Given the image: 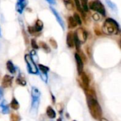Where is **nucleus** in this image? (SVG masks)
<instances>
[{
  "mask_svg": "<svg viewBox=\"0 0 121 121\" xmlns=\"http://www.w3.org/2000/svg\"><path fill=\"white\" fill-rule=\"evenodd\" d=\"M87 104L91 116L96 120L100 119L102 116V109L97 101V99L87 96Z\"/></svg>",
  "mask_w": 121,
  "mask_h": 121,
  "instance_id": "obj_1",
  "label": "nucleus"
},
{
  "mask_svg": "<svg viewBox=\"0 0 121 121\" xmlns=\"http://www.w3.org/2000/svg\"><path fill=\"white\" fill-rule=\"evenodd\" d=\"M103 31L106 35L118 34L120 32L119 24L113 18H107L103 26Z\"/></svg>",
  "mask_w": 121,
  "mask_h": 121,
  "instance_id": "obj_2",
  "label": "nucleus"
},
{
  "mask_svg": "<svg viewBox=\"0 0 121 121\" xmlns=\"http://www.w3.org/2000/svg\"><path fill=\"white\" fill-rule=\"evenodd\" d=\"M31 96H32V104H31V108L30 113L32 117H35L38 113V110L40 104V92L35 86L32 87L31 91Z\"/></svg>",
  "mask_w": 121,
  "mask_h": 121,
  "instance_id": "obj_3",
  "label": "nucleus"
},
{
  "mask_svg": "<svg viewBox=\"0 0 121 121\" xmlns=\"http://www.w3.org/2000/svg\"><path fill=\"white\" fill-rule=\"evenodd\" d=\"M89 8L90 9L95 11L99 13H101L102 16H106V9L105 7L104 6V4L101 3V1L100 0H94L91 1L89 4Z\"/></svg>",
  "mask_w": 121,
  "mask_h": 121,
  "instance_id": "obj_4",
  "label": "nucleus"
},
{
  "mask_svg": "<svg viewBox=\"0 0 121 121\" xmlns=\"http://www.w3.org/2000/svg\"><path fill=\"white\" fill-rule=\"evenodd\" d=\"M25 60L27 63L28 68L29 69V72L31 74H38V68H37V66H36L35 63L34 62L32 57L30 55H26Z\"/></svg>",
  "mask_w": 121,
  "mask_h": 121,
  "instance_id": "obj_5",
  "label": "nucleus"
},
{
  "mask_svg": "<svg viewBox=\"0 0 121 121\" xmlns=\"http://www.w3.org/2000/svg\"><path fill=\"white\" fill-rule=\"evenodd\" d=\"M80 43H85L87 39V33L82 28H79L74 32Z\"/></svg>",
  "mask_w": 121,
  "mask_h": 121,
  "instance_id": "obj_6",
  "label": "nucleus"
},
{
  "mask_svg": "<svg viewBox=\"0 0 121 121\" xmlns=\"http://www.w3.org/2000/svg\"><path fill=\"white\" fill-rule=\"evenodd\" d=\"M28 0H17L16 1V11L21 14L24 10V9L26 8V6L28 5Z\"/></svg>",
  "mask_w": 121,
  "mask_h": 121,
  "instance_id": "obj_7",
  "label": "nucleus"
},
{
  "mask_svg": "<svg viewBox=\"0 0 121 121\" xmlns=\"http://www.w3.org/2000/svg\"><path fill=\"white\" fill-rule=\"evenodd\" d=\"M74 57L75 60L77 62V71L78 74L80 75L82 72H83V69H84V62L80 57V55L78 53L74 54Z\"/></svg>",
  "mask_w": 121,
  "mask_h": 121,
  "instance_id": "obj_8",
  "label": "nucleus"
},
{
  "mask_svg": "<svg viewBox=\"0 0 121 121\" xmlns=\"http://www.w3.org/2000/svg\"><path fill=\"white\" fill-rule=\"evenodd\" d=\"M50 9H51V11H52L53 15L55 16V18H56L57 23L60 25V26L62 27V30H65V22L63 21V20H62V17L60 16V13H59L53 7H52V6H50Z\"/></svg>",
  "mask_w": 121,
  "mask_h": 121,
  "instance_id": "obj_9",
  "label": "nucleus"
},
{
  "mask_svg": "<svg viewBox=\"0 0 121 121\" xmlns=\"http://www.w3.org/2000/svg\"><path fill=\"white\" fill-rule=\"evenodd\" d=\"M12 80H13V77L6 74L2 79L1 86L4 88H8V87L11 86V85L12 84Z\"/></svg>",
  "mask_w": 121,
  "mask_h": 121,
  "instance_id": "obj_10",
  "label": "nucleus"
},
{
  "mask_svg": "<svg viewBox=\"0 0 121 121\" xmlns=\"http://www.w3.org/2000/svg\"><path fill=\"white\" fill-rule=\"evenodd\" d=\"M33 30H34L35 33L40 32L43 30V21L39 20V19H38L35 21V26H33Z\"/></svg>",
  "mask_w": 121,
  "mask_h": 121,
  "instance_id": "obj_11",
  "label": "nucleus"
},
{
  "mask_svg": "<svg viewBox=\"0 0 121 121\" xmlns=\"http://www.w3.org/2000/svg\"><path fill=\"white\" fill-rule=\"evenodd\" d=\"M80 76H81V79H82L83 85L84 86L85 88L87 89L89 87V79L88 76L84 72H82Z\"/></svg>",
  "mask_w": 121,
  "mask_h": 121,
  "instance_id": "obj_12",
  "label": "nucleus"
},
{
  "mask_svg": "<svg viewBox=\"0 0 121 121\" xmlns=\"http://www.w3.org/2000/svg\"><path fill=\"white\" fill-rule=\"evenodd\" d=\"M67 45L69 48L74 47V39H73V33L72 32H69L67 35Z\"/></svg>",
  "mask_w": 121,
  "mask_h": 121,
  "instance_id": "obj_13",
  "label": "nucleus"
},
{
  "mask_svg": "<svg viewBox=\"0 0 121 121\" xmlns=\"http://www.w3.org/2000/svg\"><path fill=\"white\" fill-rule=\"evenodd\" d=\"M46 113H47V116L51 119H53V118H55L56 117V113L51 106H48L47 108Z\"/></svg>",
  "mask_w": 121,
  "mask_h": 121,
  "instance_id": "obj_14",
  "label": "nucleus"
},
{
  "mask_svg": "<svg viewBox=\"0 0 121 121\" xmlns=\"http://www.w3.org/2000/svg\"><path fill=\"white\" fill-rule=\"evenodd\" d=\"M67 22H68V27H69V28H74L77 26L75 20L73 18V16H69L68 18H67Z\"/></svg>",
  "mask_w": 121,
  "mask_h": 121,
  "instance_id": "obj_15",
  "label": "nucleus"
},
{
  "mask_svg": "<svg viewBox=\"0 0 121 121\" xmlns=\"http://www.w3.org/2000/svg\"><path fill=\"white\" fill-rule=\"evenodd\" d=\"M73 39H74V45L76 47V49L79 51V49H80V46H81V43L80 41L79 40V39L77 38L75 33H73Z\"/></svg>",
  "mask_w": 121,
  "mask_h": 121,
  "instance_id": "obj_16",
  "label": "nucleus"
},
{
  "mask_svg": "<svg viewBox=\"0 0 121 121\" xmlns=\"http://www.w3.org/2000/svg\"><path fill=\"white\" fill-rule=\"evenodd\" d=\"M6 67H7V69L9 70V72L11 74H14L16 70H15V67L13 66V64L12 63L11 61H8L6 62Z\"/></svg>",
  "mask_w": 121,
  "mask_h": 121,
  "instance_id": "obj_17",
  "label": "nucleus"
},
{
  "mask_svg": "<svg viewBox=\"0 0 121 121\" xmlns=\"http://www.w3.org/2000/svg\"><path fill=\"white\" fill-rule=\"evenodd\" d=\"M10 105H11V108H13V110H18L19 108V107H20L18 102L17 101V100L15 98H13L12 99V101H11Z\"/></svg>",
  "mask_w": 121,
  "mask_h": 121,
  "instance_id": "obj_18",
  "label": "nucleus"
},
{
  "mask_svg": "<svg viewBox=\"0 0 121 121\" xmlns=\"http://www.w3.org/2000/svg\"><path fill=\"white\" fill-rule=\"evenodd\" d=\"M74 4H75V6L77 9V10L82 14V15H84V10L82 9V4L79 1V0H74Z\"/></svg>",
  "mask_w": 121,
  "mask_h": 121,
  "instance_id": "obj_19",
  "label": "nucleus"
},
{
  "mask_svg": "<svg viewBox=\"0 0 121 121\" xmlns=\"http://www.w3.org/2000/svg\"><path fill=\"white\" fill-rule=\"evenodd\" d=\"M106 2L107 5L108 6V7L110 9H111L113 11H117V6H116V5L113 1H111V0H106Z\"/></svg>",
  "mask_w": 121,
  "mask_h": 121,
  "instance_id": "obj_20",
  "label": "nucleus"
},
{
  "mask_svg": "<svg viewBox=\"0 0 121 121\" xmlns=\"http://www.w3.org/2000/svg\"><path fill=\"white\" fill-rule=\"evenodd\" d=\"M73 18H74V19L75 20V21H76V23H77V25H82V22L81 17H80V16H79L77 13H74Z\"/></svg>",
  "mask_w": 121,
  "mask_h": 121,
  "instance_id": "obj_21",
  "label": "nucleus"
},
{
  "mask_svg": "<svg viewBox=\"0 0 121 121\" xmlns=\"http://www.w3.org/2000/svg\"><path fill=\"white\" fill-rule=\"evenodd\" d=\"M16 83H17L18 84H19V85H21V86H26V82L25 79H24L23 77H21V76H19V77L17 78V79H16Z\"/></svg>",
  "mask_w": 121,
  "mask_h": 121,
  "instance_id": "obj_22",
  "label": "nucleus"
},
{
  "mask_svg": "<svg viewBox=\"0 0 121 121\" xmlns=\"http://www.w3.org/2000/svg\"><path fill=\"white\" fill-rule=\"evenodd\" d=\"M40 47L46 52H50V49L49 48V46L44 42H40Z\"/></svg>",
  "mask_w": 121,
  "mask_h": 121,
  "instance_id": "obj_23",
  "label": "nucleus"
},
{
  "mask_svg": "<svg viewBox=\"0 0 121 121\" xmlns=\"http://www.w3.org/2000/svg\"><path fill=\"white\" fill-rule=\"evenodd\" d=\"M38 67H39V69H40V70L43 73V74H47L48 73V72L49 71V67H46V66H45V65H38Z\"/></svg>",
  "mask_w": 121,
  "mask_h": 121,
  "instance_id": "obj_24",
  "label": "nucleus"
},
{
  "mask_svg": "<svg viewBox=\"0 0 121 121\" xmlns=\"http://www.w3.org/2000/svg\"><path fill=\"white\" fill-rule=\"evenodd\" d=\"M82 6L84 10V11H89V6L87 4V0H82Z\"/></svg>",
  "mask_w": 121,
  "mask_h": 121,
  "instance_id": "obj_25",
  "label": "nucleus"
},
{
  "mask_svg": "<svg viewBox=\"0 0 121 121\" xmlns=\"http://www.w3.org/2000/svg\"><path fill=\"white\" fill-rule=\"evenodd\" d=\"M20 116L16 113H11L10 116V121H20Z\"/></svg>",
  "mask_w": 121,
  "mask_h": 121,
  "instance_id": "obj_26",
  "label": "nucleus"
},
{
  "mask_svg": "<svg viewBox=\"0 0 121 121\" xmlns=\"http://www.w3.org/2000/svg\"><path fill=\"white\" fill-rule=\"evenodd\" d=\"M50 43L53 47V48H55V49H57V42H56V40L55 39L50 38Z\"/></svg>",
  "mask_w": 121,
  "mask_h": 121,
  "instance_id": "obj_27",
  "label": "nucleus"
},
{
  "mask_svg": "<svg viewBox=\"0 0 121 121\" xmlns=\"http://www.w3.org/2000/svg\"><path fill=\"white\" fill-rule=\"evenodd\" d=\"M31 46L35 50L38 49V44H37V43H36V41H35V39H32L31 40Z\"/></svg>",
  "mask_w": 121,
  "mask_h": 121,
  "instance_id": "obj_28",
  "label": "nucleus"
},
{
  "mask_svg": "<svg viewBox=\"0 0 121 121\" xmlns=\"http://www.w3.org/2000/svg\"><path fill=\"white\" fill-rule=\"evenodd\" d=\"M1 106H2V113L4 114H6L9 113V108L7 107L6 105H4V104H1Z\"/></svg>",
  "mask_w": 121,
  "mask_h": 121,
  "instance_id": "obj_29",
  "label": "nucleus"
},
{
  "mask_svg": "<svg viewBox=\"0 0 121 121\" xmlns=\"http://www.w3.org/2000/svg\"><path fill=\"white\" fill-rule=\"evenodd\" d=\"M2 104H3V91L0 88V106H1Z\"/></svg>",
  "mask_w": 121,
  "mask_h": 121,
  "instance_id": "obj_30",
  "label": "nucleus"
},
{
  "mask_svg": "<svg viewBox=\"0 0 121 121\" xmlns=\"http://www.w3.org/2000/svg\"><path fill=\"white\" fill-rule=\"evenodd\" d=\"M93 18L95 20V21H99L100 19V16L99 15V13H95L94 16H93Z\"/></svg>",
  "mask_w": 121,
  "mask_h": 121,
  "instance_id": "obj_31",
  "label": "nucleus"
},
{
  "mask_svg": "<svg viewBox=\"0 0 121 121\" xmlns=\"http://www.w3.org/2000/svg\"><path fill=\"white\" fill-rule=\"evenodd\" d=\"M48 3H49L51 5H55L56 4V1L55 0H45Z\"/></svg>",
  "mask_w": 121,
  "mask_h": 121,
  "instance_id": "obj_32",
  "label": "nucleus"
},
{
  "mask_svg": "<svg viewBox=\"0 0 121 121\" xmlns=\"http://www.w3.org/2000/svg\"><path fill=\"white\" fill-rule=\"evenodd\" d=\"M100 121H108L107 119H106V118H100Z\"/></svg>",
  "mask_w": 121,
  "mask_h": 121,
  "instance_id": "obj_33",
  "label": "nucleus"
},
{
  "mask_svg": "<svg viewBox=\"0 0 121 121\" xmlns=\"http://www.w3.org/2000/svg\"><path fill=\"white\" fill-rule=\"evenodd\" d=\"M63 1H64V3H65V4H66V3H67V2L71 1V0H63Z\"/></svg>",
  "mask_w": 121,
  "mask_h": 121,
  "instance_id": "obj_34",
  "label": "nucleus"
},
{
  "mask_svg": "<svg viewBox=\"0 0 121 121\" xmlns=\"http://www.w3.org/2000/svg\"><path fill=\"white\" fill-rule=\"evenodd\" d=\"M0 37H1V29L0 28Z\"/></svg>",
  "mask_w": 121,
  "mask_h": 121,
  "instance_id": "obj_35",
  "label": "nucleus"
},
{
  "mask_svg": "<svg viewBox=\"0 0 121 121\" xmlns=\"http://www.w3.org/2000/svg\"><path fill=\"white\" fill-rule=\"evenodd\" d=\"M57 121H61V119H58V120H57Z\"/></svg>",
  "mask_w": 121,
  "mask_h": 121,
  "instance_id": "obj_36",
  "label": "nucleus"
},
{
  "mask_svg": "<svg viewBox=\"0 0 121 121\" xmlns=\"http://www.w3.org/2000/svg\"></svg>",
  "mask_w": 121,
  "mask_h": 121,
  "instance_id": "obj_37",
  "label": "nucleus"
}]
</instances>
